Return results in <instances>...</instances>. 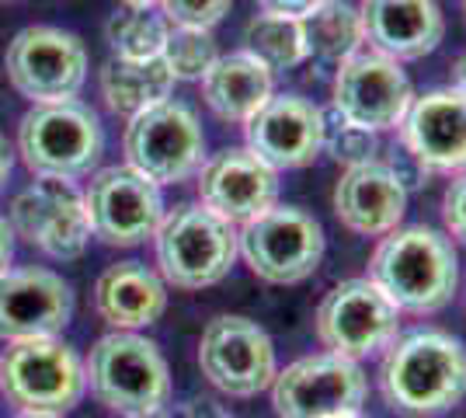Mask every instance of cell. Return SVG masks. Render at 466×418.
Segmentation results:
<instances>
[{"label":"cell","instance_id":"1","mask_svg":"<svg viewBox=\"0 0 466 418\" xmlns=\"http://www.w3.org/2000/svg\"><path fill=\"white\" fill-rule=\"evenodd\" d=\"M380 394L397 415L431 418L456 408L466 398V345L463 339L421 328L383 352Z\"/></svg>","mask_w":466,"mask_h":418},{"label":"cell","instance_id":"2","mask_svg":"<svg viewBox=\"0 0 466 418\" xmlns=\"http://www.w3.org/2000/svg\"><path fill=\"white\" fill-rule=\"evenodd\" d=\"M370 279L390 297L397 311L435 314L442 311L460 282L456 248L428 223L397 227L380 238L370 259Z\"/></svg>","mask_w":466,"mask_h":418},{"label":"cell","instance_id":"3","mask_svg":"<svg viewBox=\"0 0 466 418\" xmlns=\"http://www.w3.org/2000/svg\"><path fill=\"white\" fill-rule=\"evenodd\" d=\"M87 387L122 418H157L171 404V370L157 342L137 331H112L95 342L84 362Z\"/></svg>","mask_w":466,"mask_h":418},{"label":"cell","instance_id":"4","mask_svg":"<svg viewBox=\"0 0 466 418\" xmlns=\"http://www.w3.org/2000/svg\"><path fill=\"white\" fill-rule=\"evenodd\" d=\"M160 279L175 290H209L230 276L237 248V227L216 217L202 202H181L164 213L154 234Z\"/></svg>","mask_w":466,"mask_h":418},{"label":"cell","instance_id":"5","mask_svg":"<svg viewBox=\"0 0 466 418\" xmlns=\"http://www.w3.org/2000/svg\"><path fill=\"white\" fill-rule=\"evenodd\" d=\"M18 154L35 178L77 181L105 154V129L95 108L77 98L32 105L18 126Z\"/></svg>","mask_w":466,"mask_h":418},{"label":"cell","instance_id":"6","mask_svg":"<svg viewBox=\"0 0 466 418\" xmlns=\"http://www.w3.org/2000/svg\"><path fill=\"white\" fill-rule=\"evenodd\" d=\"M87 391L80 356L59 339L7 342L0 352V394L21 415H56L74 412Z\"/></svg>","mask_w":466,"mask_h":418},{"label":"cell","instance_id":"7","mask_svg":"<svg viewBox=\"0 0 466 418\" xmlns=\"http://www.w3.org/2000/svg\"><path fill=\"white\" fill-rule=\"evenodd\" d=\"M324 227L299 206H272L237 230L240 259L272 286H296L324 259Z\"/></svg>","mask_w":466,"mask_h":418},{"label":"cell","instance_id":"8","mask_svg":"<svg viewBox=\"0 0 466 418\" xmlns=\"http://www.w3.org/2000/svg\"><path fill=\"white\" fill-rule=\"evenodd\" d=\"M126 164L154 185H177L198 175L206 160V133L188 105L167 98L139 112L122 137Z\"/></svg>","mask_w":466,"mask_h":418},{"label":"cell","instance_id":"9","mask_svg":"<svg viewBox=\"0 0 466 418\" xmlns=\"http://www.w3.org/2000/svg\"><path fill=\"white\" fill-rule=\"evenodd\" d=\"M397 335H400V311L370 276L330 286L317 307L320 345L351 362L387 352Z\"/></svg>","mask_w":466,"mask_h":418},{"label":"cell","instance_id":"10","mask_svg":"<svg viewBox=\"0 0 466 418\" xmlns=\"http://www.w3.org/2000/svg\"><path fill=\"white\" fill-rule=\"evenodd\" d=\"M7 80L32 105L74 101L87 80V49L80 36L56 25H28L7 46Z\"/></svg>","mask_w":466,"mask_h":418},{"label":"cell","instance_id":"11","mask_svg":"<svg viewBox=\"0 0 466 418\" xmlns=\"http://www.w3.org/2000/svg\"><path fill=\"white\" fill-rule=\"evenodd\" d=\"M268 391L279 418H334L362 412L370 377L351 359L317 352L279 370Z\"/></svg>","mask_w":466,"mask_h":418},{"label":"cell","instance_id":"12","mask_svg":"<svg viewBox=\"0 0 466 418\" xmlns=\"http://www.w3.org/2000/svg\"><path fill=\"white\" fill-rule=\"evenodd\" d=\"M202 377L227 398H254L275 380V345L251 318L219 314L206 324L198 342Z\"/></svg>","mask_w":466,"mask_h":418},{"label":"cell","instance_id":"13","mask_svg":"<svg viewBox=\"0 0 466 418\" xmlns=\"http://www.w3.org/2000/svg\"><path fill=\"white\" fill-rule=\"evenodd\" d=\"M7 223L15 238H25L32 248L56 261L80 259L91 240L84 192H77L74 181L63 178H35L32 185H25L7 209Z\"/></svg>","mask_w":466,"mask_h":418},{"label":"cell","instance_id":"14","mask_svg":"<svg viewBox=\"0 0 466 418\" xmlns=\"http://www.w3.org/2000/svg\"><path fill=\"white\" fill-rule=\"evenodd\" d=\"M91 234L112 248H137L154 240L164 219L160 185L143 178L129 164L101 168L84 192Z\"/></svg>","mask_w":466,"mask_h":418},{"label":"cell","instance_id":"15","mask_svg":"<svg viewBox=\"0 0 466 418\" xmlns=\"http://www.w3.org/2000/svg\"><path fill=\"white\" fill-rule=\"evenodd\" d=\"M410 101H414V87H410L404 66L390 56L372 53V49L355 53L334 74L330 105L372 133L397 129L408 116Z\"/></svg>","mask_w":466,"mask_h":418},{"label":"cell","instance_id":"16","mask_svg":"<svg viewBox=\"0 0 466 418\" xmlns=\"http://www.w3.org/2000/svg\"><path fill=\"white\" fill-rule=\"evenodd\" d=\"M70 318L74 290L59 272L25 265L0 276V342L59 339Z\"/></svg>","mask_w":466,"mask_h":418},{"label":"cell","instance_id":"17","mask_svg":"<svg viewBox=\"0 0 466 418\" xmlns=\"http://www.w3.org/2000/svg\"><path fill=\"white\" fill-rule=\"evenodd\" d=\"M198 202L233 227L279 206V171L258 160L248 147H227L198 168Z\"/></svg>","mask_w":466,"mask_h":418},{"label":"cell","instance_id":"18","mask_svg":"<svg viewBox=\"0 0 466 418\" xmlns=\"http://www.w3.org/2000/svg\"><path fill=\"white\" fill-rule=\"evenodd\" d=\"M397 133H400V147L428 175L466 171V98L452 84L414 95Z\"/></svg>","mask_w":466,"mask_h":418},{"label":"cell","instance_id":"19","mask_svg":"<svg viewBox=\"0 0 466 418\" xmlns=\"http://www.w3.org/2000/svg\"><path fill=\"white\" fill-rule=\"evenodd\" d=\"M248 150L272 171H296L320 154V105L303 95H272L244 122Z\"/></svg>","mask_w":466,"mask_h":418},{"label":"cell","instance_id":"20","mask_svg":"<svg viewBox=\"0 0 466 418\" xmlns=\"http://www.w3.org/2000/svg\"><path fill=\"white\" fill-rule=\"evenodd\" d=\"M408 213V189L387 160H366L345 168L334 185V217L359 238H387Z\"/></svg>","mask_w":466,"mask_h":418},{"label":"cell","instance_id":"21","mask_svg":"<svg viewBox=\"0 0 466 418\" xmlns=\"http://www.w3.org/2000/svg\"><path fill=\"white\" fill-rule=\"evenodd\" d=\"M359 15L372 53L397 63L435 53L446 36V15L435 0H362Z\"/></svg>","mask_w":466,"mask_h":418},{"label":"cell","instance_id":"22","mask_svg":"<svg viewBox=\"0 0 466 418\" xmlns=\"http://www.w3.org/2000/svg\"><path fill=\"white\" fill-rule=\"evenodd\" d=\"M95 311L116 331L150 328L167 311V282L143 261L108 265L95 282Z\"/></svg>","mask_w":466,"mask_h":418},{"label":"cell","instance_id":"23","mask_svg":"<svg viewBox=\"0 0 466 418\" xmlns=\"http://www.w3.org/2000/svg\"><path fill=\"white\" fill-rule=\"evenodd\" d=\"M272 95V70L244 49L219 56L202 77V98L213 108L216 119L223 122L244 126Z\"/></svg>","mask_w":466,"mask_h":418},{"label":"cell","instance_id":"24","mask_svg":"<svg viewBox=\"0 0 466 418\" xmlns=\"http://www.w3.org/2000/svg\"><path fill=\"white\" fill-rule=\"evenodd\" d=\"M101 98L105 105L116 112V116H126L133 119L139 112L154 108L160 101L171 98L175 91V74L167 70L164 56H154V60H112L101 66Z\"/></svg>","mask_w":466,"mask_h":418},{"label":"cell","instance_id":"25","mask_svg":"<svg viewBox=\"0 0 466 418\" xmlns=\"http://www.w3.org/2000/svg\"><path fill=\"white\" fill-rule=\"evenodd\" d=\"M303 39H307V60H317L324 66H341L355 53H362V15L349 0H320L310 11L299 15Z\"/></svg>","mask_w":466,"mask_h":418},{"label":"cell","instance_id":"26","mask_svg":"<svg viewBox=\"0 0 466 418\" xmlns=\"http://www.w3.org/2000/svg\"><path fill=\"white\" fill-rule=\"evenodd\" d=\"M244 53H251L258 63H265L272 74H279V70H296L299 63H307L303 25H299L296 15L261 11L244 28Z\"/></svg>","mask_w":466,"mask_h":418},{"label":"cell","instance_id":"27","mask_svg":"<svg viewBox=\"0 0 466 418\" xmlns=\"http://www.w3.org/2000/svg\"><path fill=\"white\" fill-rule=\"evenodd\" d=\"M171 32V21L157 15L154 7H122L105 25V39L118 60H154L164 53V42Z\"/></svg>","mask_w":466,"mask_h":418},{"label":"cell","instance_id":"28","mask_svg":"<svg viewBox=\"0 0 466 418\" xmlns=\"http://www.w3.org/2000/svg\"><path fill=\"white\" fill-rule=\"evenodd\" d=\"M320 154H330L345 168L366 164V160H376V154H380V133L351 122L334 105H324L320 108Z\"/></svg>","mask_w":466,"mask_h":418},{"label":"cell","instance_id":"29","mask_svg":"<svg viewBox=\"0 0 466 418\" xmlns=\"http://www.w3.org/2000/svg\"><path fill=\"white\" fill-rule=\"evenodd\" d=\"M160 56H164V63H167V70L175 74V80H202L206 77V70L219 60V49H216L213 32H202V28H177V25H171Z\"/></svg>","mask_w":466,"mask_h":418},{"label":"cell","instance_id":"30","mask_svg":"<svg viewBox=\"0 0 466 418\" xmlns=\"http://www.w3.org/2000/svg\"><path fill=\"white\" fill-rule=\"evenodd\" d=\"M233 0H160V15L177 28H202L213 32V25L230 15Z\"/></svg>","mask_w":466,"mask_h":418},{"label":"cell","instance_id":"31","mask_svg":"<svg viewBox=\"0 0 466 418\" xmlns=\"http://www.w3.org/2000/svg\"><path fill=\"white\" fill-rule=\"evenodd\" d=\"M442 219H446L449 234L466 244V171L460 178H452V185L442 196Z\"/></svg>","mask_w":466,"mask_h":418},{"label":"cell","instance_id":"32","mask_svg":"<svg viewBox=\"0 0 466 418\" xmlns=\"http://www.w3.org/2000/svg\"><path fill=\"white\" fill-rule=\"evenodd\" d=\"M160 418H237V415L209 398H195V401H181V404H167L160 412Z\"/></svg>","mask_w":466,"mask_h":418},{"label":"cell","instance_id":"33","mask_svg":"<svg viewBox=\"0 0 466 418\" xmlns=\"http://www.w3.org/2000/svg\"><path fill=\"white\" fill-rule=\"evenodd\" d=\"M261 11H275V15H303V11H310L313 4H320V0H254Z\"/></svg>","mask_w":466,"mask_h":418},{"label":"cell","instance_id":"34","mask_svg":"<svg viewBox=\"0 0 466 418\" xmlns=\"http://www.w3.org/2000/svg\"><path fill=\"white\" fill-rule=\"evenodd\" d=\"M11 259H15V230L11 223L0 217V276L11 269Z\"/></svg>","mask_w":466,"mask_h":418},{"label":"cell","instance_id":"35","mask_svg":"<svg viewBox=\"0 0 466 418\" xmlns=\"http://www.w3.org/2000/svg\"><path fill=\"white\" fill-rule=\"evenodd\" d=\"M11 171H15V150L7 147V139L0 137V192H4V185L11 178Z\"/></svg>","mask_w":466,"mask_h":418},{"label":"cell","instance_id":"36","mask_svg":"<svg viewBox=\"0 0 466 418\" xmlns=\"http://www.w3.org/2000/svg\"><path fill=\"white\" fill-rule=\"evenodd\" d=\"M452 87L466 98V56H460V60L452 63Z\"/></svg>","mask_w":466,"mask_h":418},{"label":"cell","instance_id":"37","mask_svg":"<svg viewBox=\"0 0 466 418\" xmlns=\"http://www.w3.org/2000/svg\"><path fill=\"white\" fill-rule=\"evenodd\" d=\"M122 7H143V11H150V7H160V0H118Z\"/></svg>","mask_w":466,"mask_h":418},{"label":"cell","instance_id":"38","mask_svg":"<svg viewBox=\"0 0 466 418\" xmlns=\"http://www.w3.org/2000/svg\"><path fill=\"white\" fill-rule=\"evenodd\" d=\"M334 418H366L362 412H349V415H334Z\"/></svg>","mask_w":466,"mask_h":418},{"label":"cell","instance_id":"39","mask_svg":"<svg viewBox=\"0 0 466 418\" xmlns=\"http://www.w3.org/2000/svg\"><path fill=\"white\" fill-rule=\"evenodd\" d=\"M18 418H56V415H18Z\"/></svg>","mask_w":466,"mask_h":418},{"label":"cell","instance_id":"40","mask_svg":"<svg viewBox=\"0 0 466 418\" xmlns=\"http://www.w3.org/2000/svg\"><path fill=\"white\" fill-rule=\"evenodd\" d=\"M0 4H11V0H0Z\"/></svg>","mask_w":466,"mask_h":418},{"label":"cell","instance_id":"41","mask_svg":"<svg viewBox=\"0 0 466 418\" xmlns=\"http://www.w3.org/2000/svg\"><path fill=\"white\" fill-rule=\"evenodd\" d=\"M463 4H466V0H463Z\"/></svg>","mask_w":466,"mask_h":418}]
</instances>
